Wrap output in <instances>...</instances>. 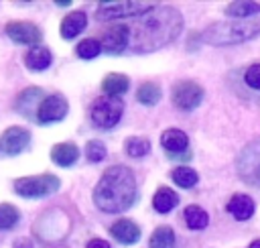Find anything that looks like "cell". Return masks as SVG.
Returning <instances> with one entry per match:
<instances>
[{
	"label": "cell",
	"mask_w": 260,
	"mask_h": 248,
	"mask_svg": "<svg viewBox=\"0 0 260 248\" xmlns=\"http://www.w3.org/2000/svg\"><path fill=\"white\" fill-rule=\"evenodd\" d=\"M110 234L122 244H134L140 238V228L132 220H118L112 224Z\"/></svg>",
	"instance_id": "cell-13"
},
{
	"label": "cell",
	"mask_w": 260,
	"mask_h": 248,
	"mask_svg": "<svg viewBox=\"0 0 260 248\" xmlns=\"http://www.w3.org/2000/svg\"><path fill=\"white\" fill-rule=\"evenodd\" d=\"M102 53V43L98 39H83L79 45H77V55L81 59H93Z\"/></svg>",
	"instance_id": "cell-27"
},
{
	"label": "cell",
	"mask_w": 260,
	"mask_h": 248,
	"mask_svg": "<svg viewBox=\"0 0 260 248\" xmlns=\"http://www.w3.org/2000/svg\"><path fill=\"white\" fill-rule=\"evenodd\" d=\"M6 35L18 43V45H32V47H39L41 39H43V33L37 24L28 22V20H12L6 24Z\"/></svg>",
	"instance_id": "cell-10"
},
{
	"label": "cell",
	"mask_w": 260,
	"mask_h": 248,
	"mask_svg": "<svg viewBox=\"0 0 260 248\" xmlns=\"http://www.w3.org/2000/svg\"><path fill=\"white\" fill-rule=\"evenodd\" d=\"M136 100L144 106H154L158 100H160V87L158 83H152V81H146L138 87L136 91Z\"/></svg>",
	"instance_id": "cell-22"
},
{
	"label": "cell",
	"mask_w": 260,
	"mask_h": 248,
	"mask_svg": "<svg viewBox=\"0 0 260 248\" xmlns=\"http://www.w3.org/2000/svg\"><path fill=\"white\" fill-rule=\"evenodd\" d=\"M171 96H173V104L177 108H181V110H193L203 100V87L199 83H195V81L183 79V81L175 83Z\"/></svg>",
	"instance_id": "cell-7"
},
{
	"label": "cell",
	"mask_w": 260,
	"mask_h": 248,
	"mask_svg": "<svg viewBox=\"0 0 260 248\" xmlns=\"http://www.w3.org/2000/svg\"><path fill=\"white\" fill-rule=\"evenodd\" d=\"M59 189V179L51 173L45 175H32V177H20L14 181V191L22 197H45Z\"/></svg>",
	"instance_id": "cell-5"
},
{
	"label": "cell",
	"mask_w": 260,
	"mask_h": 248,
	"mask_svg": "<svg viewBox=\"0 0 260 248\" xmlns=\"http://www.w3.org/2000/svg\"><path fill=\"white\" fill-rule=\"evenodd\" d=\"M250 248H260V240H254V242L250 244Z\"/></svg>",
	"instance_id": "cell-31"
},
{
	"label": "cell",
	"mask_w": 260,
	"mask_h": 248,
	"mask_svg": "<svg viewBox=\"0 0 260 248\" xmlns=\"http://www.w3.org/2000/svg\"><path fill=\"white\" fill-rule=\"evenodd\" d=\"M244 81H246L250 87L260 89V63H254V65H250V67L246 69V73H244Z\"/></svg>",
	"instance_id": "cell-29"
},
{
	"label": "cell",
	"mask_w": 260,
	"mask_h": 248,
	"mask_svg": "<svg viewBox=\"0 0 260 248\" xmlns=\"http://www.w3.org/2000/svg\"><path fill=\"white\" fill-rule=\"evenodd\" d=\"M51 61H53L51 51H49L47 47H43V45L30 47L28 53L24 55V65H26L28 69H32V71H43V69H47V67L51 65Z\"/></svg>",
	"instance_id": "cell-15"
},
{
	"label": "cell",
	"mask_w": 260,
	"mask_h": 248,
	"mask_svg": "<svg viewBox=\"0 0 260 248\" xmlns=\"http://www.w3.org/2000/svg\"><path fill=\"white\" fill-rule=\"evenodd\" d=\"M183 218L187 222V228H191V230H203L209 224L207 211H203L199 205H187L183 211Z\"/></svg>",
	"instance_id": "cell-20"
},
{
	"label": "cell",
	"mask_w": 260,
	"mask_h": 248,
	"mask_svg": "<svg viewBox=\"0 0 260 248\" xmlns=\"http://www.w3.org/2000/svg\"><path fill=\"white\" fill-rule=\"evenodd\" d=\"M160 144H162V148L169 152V157L171 154H183V152H187L189 148V138H187V134L183 132V130H177V128H169V130H165L162 134H160Z\"/></svg>",
	"instance_id": "cell-12"
},
{
	"label": "cell",
	"mask_w": 260,
	"mask_h": 248,
	"mask_svg": "<svg viewBox=\"0 0 260 248\" xmlns=\"http://www.w3.org/2000/svg\"><path fill=\"white\" fill-rule=\"evenodd\" d=\"M55 4H59V6H67L69 2H67V0H59V2H55Z\"/></svg>",
	"instance_id": "cell-32"
},
{
	"label": "cell",
	"mask_w": 260,
	"mask_h": 248,
	"mask_svg": "<svg viewBox=\"0 0 260 248\" xmlns=\"http://www.w3.org/2000/svg\"><path fill=\"white\" fill-rule=\"evenodd\" d=\"M156 8L154 2L144 0H124V2H102L98 4L95 18L98 20H116V18H128V16H140L148 10Z\"/></svg>",
	"instance_id": "cell-4"
},
{
	"label": "cell",
	"mask_w": 260,
	"mask_h": 248,
	"mask_svg": "<svg viewBox=\"0 0 260 248\" xmlns=\"http://www.w3.org/2000/svg\"><path fill=\"white\" fill-rule=\"evenodd\" d=\"M85 248H110V244H108L106 240H102V238H93V240L87 242Z\"/></svg>",
	"instance_id": "cell-30"
},
{
	"label": "cell",
	"mask_w": 260,
	"mask_h": 248,
	"mask_svg": "<svg viewBox=\"0 0 260 248\" xmlns=\"http://www.w3.org/2000/svg\"><path fill=\"white\" fill-rule=\"evenodd\" d=\"M30 132L20 126H10L0 134V157H14L28 146Z\"/></svg>",
	"instance_id": "cell-9"
},
{
	"label": "cell",
	"mask_w": 260,
	"mask_h": 248,
	"mask_svg": "<svg viewBox=\"0 0 260 248\" xmlns=\"http://www.w3.org/2000/svg\"><path fill=\"white\" fill-rule=\"evenodd\" d=\"M150 248H175V232L169 226H160L150 234Z\"/></svg>",
	"instance_id": "cell-21"
},
{
	"label": "cell",
	"mask_w": 260,
	"mask_h": 248,
	"mask_svg": "<svg viewBox=\"0 0 260 248\" xmlns=\"http://www.w3.org/2000/svg\"><path fill=\"white\" fill-rule=\"evenodd\" d=\"M102 49L110 55H120L124 51H128V30L124 26V22L120 24H112L102 33Z\"/></svg>",
	"instance_id": "cell-11"
},
{
	"label": "cell",
	"mask_w": 260,
	"mask_h": 248,
	"mask_svg": "<svg viewBox=\"0 0 260 248\" xmlns=\"http://www.w3.org/2000/svg\"><path fill=\"white\" fill-rule=\"evenodd\" d=\"M130 81L124 73H108L104 79H102V89L106 96H114V98H120L126 89H128Z\"/></svg>",
	"instance_id": "cell-19"
},
{
	"label": "cell",
	"mask_w": 260,
	"mask_h": 248,
	"mask_svg": "<svg viewBox=\"0 0 260 248\" xmlns=\"http://www.w3.org/2000/svg\"><path fill=\"white\" fill-rule=\"evenodd\" d=\"M85 24H87V14L83 10H73L61 20V37L73 39L85 28Z\"/></svg>",
	"instance_id": "cell-14"
},
{
	"label": "cell",
	"mask_w": 260,
	"mask_h": 248,
	"mask_svg": "<svg viewBox=\"0 0 260 248\" xmlns=\"http://www.w3.org/2000/svg\"><path fill=\"white\" fill-rule=\"evenodd\" d=\"M228 211L236 218V220H248L254 213V201L250 195L238 193L228 201Z\"/></svg>",
	"instance_id": "cell-17"
},
{
	"label": "cell",
	"mask_w": 260,
	"mask_h": 248,
	"mask_svg": "<svg viewBox=\"0 0 260 248\" xmlns=\"http://www.w3.org/2000/svg\"><path fill=\"white\" fill-rule=\"evenodd\" d=\"M260 35V22L254 20H228L211 24L201 37L211 45H236Z\"/></svg>",
	"instance_id": "cell-3"
},
{
	"label": "cell",
	"mask_w": 260,
	"mask_h": 248,
	"mask_svg": "<svg viewBox=\"0 0 260 248\" xmlns=\"http://www.w3.org/2000/svg\"><path fill=\"white\" fill-rule=\"evenodd\" d=\"M150 150V142L144 136H130L126 140V152L130 157H144Z\"/></svg>",
	"instance_id": "cell-26"
},
{
	"label": "cell",
	"mask_w": 260,
	"mask_h": 248,
	"mask_svg": "<svg viewBox=\"0 0 260 248\" xmlns=\"http://www.w3.org/2000/svg\"><path fill=\"white\" fill-rule=\"evenodd\" d=\"M69 110V104L63 96L59 94H53V96H47L43 98V102H39L37 106V120L41 124H51V122H57L61 118H65Z\"/></svg>",
	"instance_id": "cell-8"
},
{
	"label": "cell",
	"mask_w": 260,
	"mask_h": 248,
	"mask_svg": "<svg viewBox=\"0 0 260 248\" xmlns=\"http://www.w3.org/2000/svg\"><path fill=\"white\" fill-rule=\"evenodd\" d=\"M177 203H179V195H177L173 189H169V187H158V191H156L154 197H152V207H154L158 213H169V211H173V209L177 207Z\"/></svg>",
	"instance_id": "cell-18"
},
{
	"label": "cell",
	"mask_w": 260,
	"mask_h": 248,
	"mask_svg": "<svg viewBox=\"0 0 260 248\" xmlns=\"http://www.w3.org/2000/svg\"><path fill=\"white\" fill-rule=\"evenodd\" d=\"M85 157H87V161H91V163H100V161L106 157V146H104V142H100V140H89V142L85 144Z\"/></svg>",
	"instance_id": "cell-28"
},
{
	"label": "cell",
	"mask_w": 260,
	"mask_h": 248,
	"mask_svg": "<svg viewBox=\"0 0 260 248\" xmlns=\"http://www.w3.org/2000/svg\"><path fill=\"white\" fill-rule=\"evenodd\" d=\"M171 177H173V181H175L179 187H185V189L193 187V185L199 181V175H197V171H193V169H191V167H187V165L173 169Z\"/></svg>",
	"instance_id": "cell-23"
},
{
	"label": "cell",
	"mask_w": 260,
	"mask_h": 248,
	"mask_svg": "<svg viewBox=\"0 0 260 248\" xmlns=\"http://www.w3.org/2000/svg\"><path fill=\"white\" fill-rule=\"evenodd\" d=\"M136 197V177L132 169L124 165H112L106 169L93 189V203L106 213H118L132 207Z\"/></svg>",
	"instance_id": "cell-2"
},
{
	"label": "cell",
	"mask_w": 260,
	"mask_h": 248,
	"mask_svg": "<svg viewBox=\"0 0 260 248\" xmlns=\"http://www.w3.org/2000/svg\"><path fill=\"white\" fill-rule=\"evenodd\" d=\"M124 26L128 30V51L148 53L177 39L183 18L175 8L160 6L136 16L132 22H124Z\"/></svg>",
	"instance_id": "cell-1"
},
{
	"label": "cell",
	"mask_w": 260,
	"mask_h": 248,
	"mask_svg": "<svg viewBox=\"0 0 260 248\" xmlns=\"http://www.w3.org/2000/svg\"><path fill=\"white\" fill-rule=\"evenodd\" d=\"M258 10H260V4H256V2H230L225 6V14L238 16V18L250 16V14L258 12Z\"/></svg>",
	"instance_id": "cell-24"
},
{
	"label": "cell",
	"mask_w": 260,
	"mask_h": 248,
	"mask_svg": "<svg viewBox=\"0 0 260 248\" xmlns=\"http://www.w3.org/2000/svg\"><path fill=\"white\" fill-rule=\"evenodd\" d=\"M79 157V148L71 142H59L51 148V161L59 167H69L77 161Z\"/></svg>",
	"instance_id": "cell-16"
},
{
	"label": "cell",
	"mask_w": 260,
	"mask_h": 248,
	"mask_svg": "<svg viewBox=\"0 0 260 248\" xmlns=\"http://www.w3.org/2000/svg\"><path fill=\"white\" fill-rule=\"evenodd\" d=\"M20 213L14 205L10 203H0V230H10L16 226Z\"/></svg>",
	"instance_id": "cell-25"
},
{
	"label": "cell",
	"mask_w": 260,
	"mask_h": 248,
	"mask_svg": "<svg viewBox=\"0 0 260 248\" xmlns=\"http://www.w3.org/2000/svg\"><path fill=\"white\" fill-rule=\"evenodd\" d=\"M122 110H124V104H122L120 98L102 96L91 106V120L100 128H112V126L118 124V120L122 116Z\"/></svg>",
	"instance_id": "cell-6"
}]
</instances>
